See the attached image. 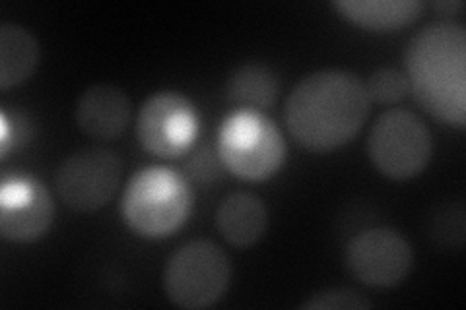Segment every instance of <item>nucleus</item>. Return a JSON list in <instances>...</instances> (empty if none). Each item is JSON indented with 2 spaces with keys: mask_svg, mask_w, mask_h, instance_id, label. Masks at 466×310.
Wrapping results in <instances>:
<instances>
[{
  "mask_svg": "<svg viewBox=\"0 0 466 310\" xmlns=\"http://www.w3.org/2000/svg\"><path fill=\"white\" fill-rule=\"evenodd\" d=\"M406 78L420 105L437 119L466 125V29L459 24L426 25L408 43Z\"/></svg>",
  "mask_w": 466,
  "mask_h": 310,
  "instance_id": "nucleus-2",
  "label": "nucleus"
},
{
  "mask_svg": "<svg viewBox=\"0 0 466 310\" xmlns=\"http://www.w3.org/2000/svg\"><path fill=\"white\" fill-rule=\"evenodd\" d=\"M39 63V43L29 29L18 24L0 25V87L10 90L24 84Z\"/></svg>",
  "mask_w": 466,
  "mask_h": 310,
  "instance_id": "nucleus-14",
  "label": "nucleus"
},
{
  "mask_svg": "<svg viewBox=\"0 0 466 310\" xmlns=\"http://www.w3.org/2000/svg\"><path fill=\"white\" fill-rule=\"evenodd\" d=\"M128 95L116 85L96 84L76 101V125L86 136L99 142H113L125 135L130 121Z\"/></svg>",
  "mask_w": 466,
  "mask_h": 310,
  "instance_id": "nucleus-11",
  "label": "nucleus"
},
{
  "mask_svg": "<svg viewBox=\"0 0 466 310\" xmlns=\"http://www.w3.org/2000/svg\"><path fill=\"white\" fill-rule=\"evenodd\" d=\"M435 8H440V10L445 8V10L453 12V10H461V8H462V3H437Z\"/></svg>",
  "mask_w": 466,
  "mask_h": 310,
  "instance_id": "nucleus-20",
  "label": "nucleus"
},
{
  "mask_svg": "<svg viewBox=\"0 0 466 310\" xmlns=\"http://www.w3.org/2000/svg\"><path fill=\"white\" fill-rule=\"evenodd\" d=\"M222 165L245 181H265L280 171L286 144L270 121L255 113L231 116L218 140Z\"/></svg>",
  "mask_w": 466,
  "mask_h": 310,
  "instance_id": "nucleus-6",
  "label": "nucleus"
},
{
  "mask_svg": "<svg viewBox=\"0 0 466 310\" xmlns=\"http://www.w3.org/2000/svg\"><path fill=\"white\" fill-rule=\"evenodd\" d=\"M412 246L392 229L360 233L346 248V264L356 279L370 287H395L412 268Z\"/></svg>",
  "mask_w": 466,
  "mask_h": 310,
  "instance_id": "nucleus-8",
  "label": "nucleus"
},
{
  "mask_svg": "<svg viewBox=\"0 0 466 310\" xmlns=\"http://www.w3.org/2000/svg\"><path fill=\"white\" fill-rule=\"evenodd\" d=\"M220 164V155L210 154L208 150H198L188 161V175L198 183H210L220 175V171H218Z\"/></svg>",
  "mask_w": 466,
  "mask_h": 310,
  "instance_id": "nucleus-18",
  "label": "nucleus"
},
{
  "mask_svg": "<svg viewBox=\"0 0 466 310\" xmlns=\"http://www.w3.org/2000/svg\"><path fill=\"white\" fill-rule=\"evenodd\" d=\"M137 132L146 152L157 157H179L197 136L195 109L179 94H156L140 109Z\"/></svg>",
  "mask_w": 466,
  "mask_h": 310,
  "instance_id": "nucleus-9",
  "label": "nucleus"
},
{
  "mask_svg": "<svg viewBox=\"0 0 466 310\" xmlns=\"http://www.w3.org/2000/svg\"><path fill=\"white\" fill-rule=\"evenodd\" d=\"M342 18L370 32H392L414 24L426 5L418 0H337Z\"/></svg>",
  "mask_w": 466,
  "mask_h": 310,
  "instance_id": "nucleus-13",
  "label": "nucleus"
},
{
  "mask_svg": "<svg viewBox=\"0 0 466 310\" xmlns=\"http://www.w3.org/2000/svg\"><path fill=\"white\" fill-rule=\"evenodd\" d=\"M121 183V159L106 147H84L68 155L56 173V192L70 210L104 208Z\"/></svg>",
  "mask_w": 466,
  "mask_h": 310,
  "instance_id": "nucleus-7",
  "label": "nucleus"
},
{
  "mask_svg": "<svg viewBox=\"0 0 466 310\" xmlns=\"http://www.w3.org/2000/svg\"><path fill=\"white\" fill-rule=\"evenodd\" d=\"M53 215L55 204L39 181L5 183L0 196V233L6 241L29 243L43 237Z\"/></svg>",
  "mask_w": 466,
  "mask_h": 310,
  "instance_id": "nucleus-10",
  "label": "nucleus"
},
{
  "mask_svg": "<svg viewBox=\"0 0 466 310\" xmlns=\"http://www.w3.org/2000/svg\"><path fill=\"white\" fill-rule=\"evenodd\" d=\"M216 225L231 246L249 248L265 237L268 210L251 192H233L218 208Z\"/></svg>",
  "mask_w": 466,
  "mask_h": 310,
  "instance_id": "nucleus-12",
  "label": "nucleus"
},
{
  "mask_svg": "<svg viewBox=\"0 0 466 310\" xmlns=\"http://www.w3.org/2000/svg\"><path fill=\"white\" fill-rule=\"evenodd\" d=\"M462 231H464V225H462V210H459L457 215H451V235L455 233L457 237L462 241ZM431 235H433V237H437V239L447 237V235H449V219L445 221V225L433 224Z\"/></svg>",
  "mask_w": 466,
  "mask_h": 310,
  "instance_id": "nucleus-19",
  "label": "nucleus"
},
{
  "mask_svg": "<svg viewBox=\"0 0 466 310\" xmlns=\"http://www.w3.org/2000/svg\"><path fill=\"white\" fill-rule=\"evenodd\" d=\"M191 208V186L181 175L162 167L137 173L123 196V217L128 227L148 239H162L177 231Z\"/></svg>",
  "mask_w": 466,
  "mask_h": 310,
  "instance_id": "nucleus-3",
  "label": "nucleus"
},
{
  "mask_svg": "<svg viewBox=\"0 0 466 310\" xmlns=\"http://www.w3.org/2000/svg\"><path fill=\"white\" fill-rule=\"evenodd\" d=\"M366 92L370 99L389 105V103L402 101L408 95V92H410V85H408L406 74H402L400 70L379 68L370 76L366 84Z\"/></svg>",
  "mask_w": 466,
  "mask_h": 310,
  "instance_id": "nucleus-16",
  "label": "nucleus"
},
{
  "mask_svg": "<svg viewBox=\"0 0 466 310\" xmlns=\"http://www.w3.org/2000/svg\"><path fill=\"white\" fill-rule=\"evenodd\" d=\"M371 306L373 303L361 293L346 287L319 291L301 305L303 310H366Z\"/></svg>",
  "mask_w": 466,
  "mask_h": 310,
  "instance_id": "nucleus-17",
  "label": "nucleus"
},
{
  "mask_svg": "<svg viewBox=\"0 0 466 310\" xmlns=\"http://www.w3.org/2000/svg\"><path fill=\"white\" fill-rule=\"evenodd\" d=\"M366 84L344 70H319L289 94L284 119L289 135L305 150L329 154L346 145L370 115Z\"/></svg>",
  "mask_w": 466,
  "mask_h": 310,
  "instance_id": "nucleus-1",
  "label": "nucleus"
},
{
  "mask_svg": "<svg viewBox=\"0 0 466 310\" xmlns=\"http://www.w3.org/2000/svg\"><path fill=\"white\" fill-rule=\"evenodd\" d=\"M368 152L377 171L395 181L414 179L428 167L433 144L426 123L406 109H392L375 121Z\"/></svg>",
  "mask_w": 466,
  "mask_h": 310,
  "instance_id": "nucleus-5",
  "label": "nucleus"
},
{
  "mask_svg": "<svg viewBox=\"0 0 466 310\" xmlns=\"http://www.w3.org/2000/svg\"><path fill=\"white\" fill-rule=\"evenodd\" d=\"M231 277L229 258L212 241L197 239L175 250L164 270V289L181 308H208L220 301Z\"/></svg>",
  "mask_w": 466,
  "mask_h": 310,
  "instance_id": "nucleus-4",
  "label": "nucleus"
},
{
  "mask_svg": "<svg viewBox=\"0 0 466 310\" xmlns=\"http://www.w3.org/2000/svg\"><path fill=\"white\" fill-rule=\"evenodd\" d=\"M228 95L238 107L265 111L279 99V80L268 66L247 63L233 70L228 82Z\"/></svg>",
  "mask_w": 466,
  "mask_h": 310,
  "instance_id": "nucleus-15",
  "label": "nucleus"
}]
</instances>
